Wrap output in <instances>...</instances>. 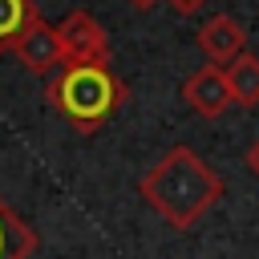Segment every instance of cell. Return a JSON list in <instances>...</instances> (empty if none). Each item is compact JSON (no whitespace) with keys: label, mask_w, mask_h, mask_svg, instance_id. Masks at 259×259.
Segmentation results:
<instances>
[{"label":"cell","mask_w":259,"mask_h":259,"mask_svg":"<svg viewBox=\"0 0 259 259\" xmlns=\"http://www.w3.org/2000/svg\"><path fill=\"white\" fill-rule=\"evenodd\" d=\"M223 190L227 186L219 170H210V162H202V154H194L190 146H170L138 178V194L146 198V206L174 231H190L202 214H210Z\"/></svg>","instance_id":"cell-1"},{"label":"cell","mask_w":259,"mask_h":259,"mask_svg":"<svg viewBox=\"0 0 259 259\" xmlns=\"http://www.w3.org/2000/svg\"><path fill=\"white\" fill-rule=\"evenodd\" d=\"M36 231L0 198V259H28L36 251Z\"/></svg>","instance_id":"cell-8"},{"label":"cell","mask_w":259,"mask_h":259,"mask_svg":"<svg viewBox=\"0 0 259 259\" xmlns=\"http://www.w3.org/2000/svg\"><path fill=\"white\" fill-rule=\"evenodd\" d=\"M198 49H202V57L210 61V65H231L239 53H247V32H243V24L235 20V16H227V12H219V16H210L202 28H198Z\"/></svg>","instance_id":"cell-6"},{"label":"cell","mask_w":259,"mask_h":259,"mask_svg":"<svg viewBox=\"0 0 259 259\" xmlns=\"http://www.w3.org/2000/svg\"><path fill=\"white\" fill-rule=\"evenodd\" d=\"M57 36H61L65 65H109V32L85 8H73L57 24Z\"/></svg>","instance_id":"cell-3"},{"label":"cell","mask_w":259,"mask_h":259,"mask_svg":"<svg viewBox=\"0 0 259 259\" xmlns=\"http://www.w3.org/2000/svg\"><path fill=\"white\" fill-rule=\"evenodd\" d=\"M125 97L130 89L109 65H61L45 85V101L77 134H97L125 105Z\"/></svg>","instance_id":"cell-2"},{"label":"cell","mask_w":259,"mask_h":259,"mask_svg":"<svg viewBox=\"0 0 259 259\" xmlns=\"http://www.w3.org/2000/svg\"><path fill=\"white\" fill-rule=\"evenodd\" d=\"M227 89H231V105L255 109L259 105V57L255 53H239L231 65H223Z\"/></svg>","instance_id":"cell-7"},{"label":"cell","mask_w":259,"mask_h":259,"mask_svg":"<svg viewBox=\"0 0 259 259\" xmlns=\"http://www.w3.org/2000/svg\"><path fill=\"white\" fill-rule=\"evenodd\" d=\"M36 16V8L28 0H0V53L12 49V40L24 32V24Z\"/></svg>","instance_id":"cell-9"},{"label":"cell","mask_w":259,"mask_h":259,"mask_svg":"<svg viewBox=\"0 0 259 259\" xmlns=\"http://www.w3.org/2000/svg\"><path fill=\"white\" fill-rule=\"evenodd\" d=\"M28 73H57L65 65V53H61V36H57V24H49L40 12L24 24V32L12 40L8 49Z\"/></svg>","instance_id":"cell-4"},{"label":"cell","mask_w":259,"mask_h":259,"mask_svg":"<svg viewBox=\"0 0 259 259\" xmlns=\"http://www.w3.org/2000/svg\"><path fill=\"white\" fill-rule=\"evenodd\" d=\"M182 97H186V105L198 113V117H223L227 109H231V89H227V77H223V69L219 65H202V69H194L186 81H182Z\"/></svg>","instance_id":"cell-5"},{"label":"cell","mask_w":259,"mask_h":259,"mask_svg":"<svg viewBox=\"0 0 259 259\" xmlns=\"http://www.w3.org/2000/svg\"><path fill=\"white\" fill-rule=\"evenodd\" d=\"M130 4H134V8H138V12H150V8H154V4H158V0H130Z\"/></svg>","instance_id":"cell-12"},{"label":"cell","mask_w":259,"mask_h":259,"mask_svg":"<svg viewBox=\"0 0 259 259\" xmlns=\"http://www.w3.org/2000/svg\"><path fill=\"white\" fill-rule=\"evenodd\" d=\"M166 4H170L178 16H194V12H202V8H206V0H166Z\"/></svg>","instance_id":"cell-10"},{"label":"cell","mask_w":259,"mask_h":259,"mask_svg":"<svg viewBox=\"0 0 259 259\" xmlns=\"http://www.w3.org/2000/svg\"><path fill=\"white\" fill-rule=\"evenodd\" d=\"M247 170L259 178V138H255V142H251V150H247Z\"/></svg>","instance_id":"cell-11"}]
</instances>
